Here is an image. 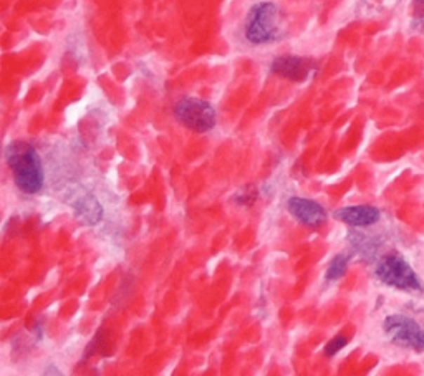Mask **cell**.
Returning <instances> with one entry per match:
<instances>
[{
  "mask_svg": "<svg viewBox=\"0 0 424 376\" xmlns=\"http://www.w3.org/2000/svg\"><path fill=\"white\" fill-rule=\"evenodd\" d=\"M6 159L18 189L27 194H35L41 189L44 168L34 146L25 141H13L6 148Z\"/></svg>",
  "mask_w": 424,
  "mask_h": 376,
  "instance_id": "1",
  "label": "cell"
},
{
  "mask_svg": "<svg viewBox=\"0 0 424 376\" xmlns=\"http://www.w3.org/2000/svg\"><path fill=\"white\" fill-rule=\"evenodd\" d=\"M279 7L274 2L256 4L246 20V39L253 45H265L279 39Z\"/></svg>",
  "mask_w": 424,
  "mask_h": 376,
  "instance_id": "2",
  "label": "cell"
},
{
  "mask_svg": "<svg viewBox=\"0 0 424 376\" xmlns=\"http://www.w3.org/2000/svg\"><path fill=\"white\" fill-rule=\"evenodd\" d=\"M376 277L386 286L406 292H421L423 286L419 282L416 272H414L408 260L398 252H390L378 262Z\"/></svg>",
  "mask_w": 424,
  "mask_h": 376,
  "instance_id": "3",
  "label": "cell"
},
{
  "mask_svg": "<svg viewBox=\"0 0 424 376\" xmlns=\"http://www.w3.org/2000/svg\"><path fill=\"white\" fill-rule=\"evenodd\" d=\"M174 114L184 126L197 133H206L216 126V109L206 100L184 96L174 107Z\"/></svg>",
  "mask_w": 424,
  "mask_h": 376,
  "instance_id": "4",
  "label": "cell"
},
{
  "mask_svg": "<svg viewBox=\"0 0 424 376\" xmlns=\"http://www.w3.org/2000/svg\"><path fill=\"white\" fill-rule=\"evenodd\" d=\"M383 328L395 345L409 348L413 351H424V330L418 322L404 315H390Z\"/></svg>",
  "mask_w": 424,
  "mask_h": 376,
  "instance_id": "5",
  "label": "cell"
},
{
  "mask_svg": "<svg viewBox=\"0 0 424 376\" xmlns=\"http://www.w3.org/2000/svg\"><path fill=\"white\" fill-rule=\"evenodd\" d=\"M272 72L287 80L305 81L315 75L317 63L310 58L297 57V55H282L272 63Z\"/></svg>",
  "mask_w": 424,
  "mask_h": 376,
  "instance_id": "6",
  "label": "cell"
},
{
  "mask_svg": "<svg viewBox=\"0 0 424 376\" xmlns=\"http://www.w3.org/2000/svg\"><path fill=\"white\" fill-rule=\"evenodd\" d=\"M287 208L290 214L293 215L297 221L310 227H318L326 221V213L324 206L318 204L317 201L305 199V197H292L289 199Z\"/></svg>",
  "mask_w": 424,
  "mask_h": 376,
  "instance_id": "7",
  "label": "cell"
},
{
  "mask_svg": "<svg viewBox=\"0 0 424 376\" xmlns=\"http://www.w3.org/2000/svg\"><path fill=\"white\" fill-rule=\"evenodd\" d=\"M380 210L373 206H348L335 213V219L353 227H366L380 221Z\"/></svg>",
  "mask_w": 424,
  "mask_h": 376,
  "instance_id": "8",
  "label": "cell"
},
{
  "mask_svg": "<svg viewBox=\"0 0 424 376\" xmlns=\"http://www.w3.org/2000/svg\"><path fill=\"white\" fill-rule=\"evenodd\" d=\"M75 210L78 217H80L81 221H85L86 224H98L101 221V217H103V209H101L96 197L91 194L80 197V199L75 203Z\"/></svg>",
  "mask_w": 424,
  "mask_h": 376,
  "instance_id": "9",
  "label": "cell"
},
{
  "mask_svg": "<svg viewBox=\"0 0 424 376\" xmlns=\"http://www.w3.org/2000/svg\"><path fill=\"white\" fill-rule=\"evenodd\" d=\"M348 267V255L345 254H338L333 257L331 264L329 265V270H326V278L329 281H338L342 278L345 272H347Z\"/></svg>",
  "mask_w": 424,
  "mask_h": 376,
  "instance_id": "10",
  "label": "cell"
},
{
  "mask_svg": "<svg viewBox=\"0 0 424 376\" xmlns=\"http://www.w3.org/2000/svg\"><path fill=\"white\" fill-rule=\"evenodd\" d=\"M257 189L253 186H244L236 194V203L241 206H252L257 201Z\"/></svg>",
  "mask_w": 424,
  "mask_h": 376,
  "instance_id": "11",
  "label": "cell"
},
{
  "mask_svg": "<svg viewBox=\"0 0 424 376\" xmlns=\"http://www.w3.org/2000/svg\"><path fill=\"white\" fill-rule=\"evenodd\" d=\"M347 345H348V338L345 337V335H336L335 338H331V340L326 343L325 355L326 356H335L336 353L342 351Z\"/></svg>",
  "mask_w": 424,
  "mask_h": 376,
  "instance_id": "12",
  "label": "cell"
},
{
  "mask_svg": "<svg viewBox=\"0 0 424 376\" xmlns=\"http://www.w3.org/2000/svg\"><path fill=\"white\" fill-rule=\"evenodd\" d=\"M413 25L416 29L424 27V0H414L413 4Z\"/></svg>",
  "mask_w": 424,
  "mask_h": 376,
  "instance_id": "13",
  "label": "cell"
}]
</instances>
